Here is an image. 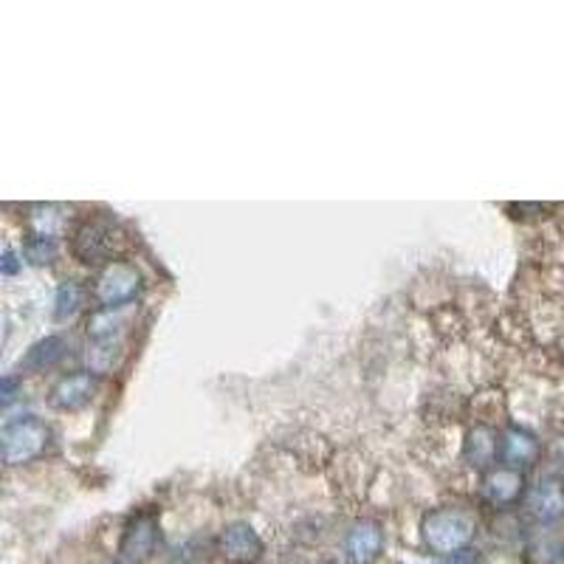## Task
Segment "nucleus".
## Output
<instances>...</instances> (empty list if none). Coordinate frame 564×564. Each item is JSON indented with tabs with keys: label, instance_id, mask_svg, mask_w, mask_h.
Here are the masks:
<instances>
[{
	"label": "nucleus",
	"instance_id": "obj_1",
	"mask_svg": "<svg viewBox=\"0 0 564 564\" xmlns=\"http://www.w3.org/2000/svg\"><path fill=\"white\" fill-rule=\"evenodd\" d=\"M477 522L475 517L463 508H435L423 517L421 536L423 545L430 547L435 556H457L466 551L475 539Z\"/></svg>",
	"mask_w": 564,
	"mask_h": 564
},
{
	"label": "nucleus",
	"instance_id": "obj_2",
	"mask_svg": "<svg viewBox=\"0 0 564 564\" xmlns=\"http://www.w3.org/2000/svg\"><path fill=\"white\" fill-rule=\"evenodd\" d=\"M3 441V463L9 466H23V463L37 460L48 446V426L37 417H14L0 432Z\"/></svg>",
	"mask_w": 564,
	"mask_h": 564
},
{
	"label": "nucleus",
	"instance_id": "obj_3",
	"mask_svg": "<svg viewBox=\"0 0 564 564\" xmlns=\"http://www.w3.org/2000/svg\"><path fill=\"white\" fill-rule=\"evenodd\" d=\"M122 231H119L113 220L94 218L85 220L77 229V235H74V254L88 265H110L116 263L113 257L116 251L122 249Z\"/></svg>",
	"mask_w": 564,
	"mask_h": 564
},
{
	"label": "nucleus",
	"instance_id": "obj_4",
	"mask_svg": "<svg viewBox=\"0 0 564 564\" xmlns=\"http://www.w3.org/2000/svg\"><path fill=\"white\" fill-rule=\"evenodd\" d=\"M141 291V271L133 263L116 260L105 265L94 285V296L102 308H124L139 296Z\"/></svg>",
	"mask_w": 564,
	"mask_h": 564
},
{
	"label": "nucleus",
	"instance_id": "obj_5",
	"mask_svg": "<svg viewBox=\"0 0 564 564\" xmlns=\"http://www.w3.org/2000/svg\"><path fill=\"white\" fill-rule=\"evenodd\" d=\"M220 556L229 564H251L263 556V539L257 536V531L246 522H235L226 528L218 539Z\"/></svg>",
	"mask_w": 564,
	"mask_h": 564
},
{
	"label": "nucleus",
	"instance_id": "obj_6",
	"mask_svg": "<svg viewBox=\"0 0 564 564\" xmlns=\"http://www.w3.org/2000/svg\"><path fill=\"white\" fill-rule=\"evenodd\" d=\"M155 539H159V520H155L153 513H141V517H135L130 522L128 531H124L119 551H122V556L130 564H139L153 553Z\"/></svg>",
	"mask_w": 564,
	"mask_h": 564
},
{
	"label": "nucleus",
	"instance_id": "obj_7",
	"mask_svg": "<svg viewBox=\"0 0 564 564\" xmlns=\"http://www.w3.org/2000/svg\"><path fill=\"white\" fill-rule=\"evenodd\" d=\"M522 491H525V480L517 468H494L482 480V497L494 508L513 506L522 497Z\"/></svg>",
	"mask_w": 564,
	"mask_h": 564
},
{
	"label": "nucleus",
	"instance_id": "obj_8",
	"mask_svg": "<svg viewBox=\"0 0 564 564\" xmlns=\"http://www.w3.org/2000/svg\"><path fill=\"white\" fill-rule=\"evenodd\" d=\"M384 547V533L376 522H359L347 531L345 553L352 564H372Z\"/></svg>",
	"mask_w": 564,
	"mask_h": 564
},
{
	"label": "nucleus",
	"instance_id": "obj_9",
	"mask_svg": "<svg viewBox=\"0 0 564 564\" xmlns=\"http://www.w3.org/2000/svg\"><path fill=\"white\" fill-rule=\"evenodd\" d=\"M528 511L542 522H553L564 517V488L556 480H542L528 491Z\"/></svg>",
	"mask_w": 564,
	"mask_h": 564
},
{
	"label": "nucleus",
	"instance_id": "obj_10",
	"mask_svg": "<svg viewBox=\"0 0 564 564\" xmlns=\"http://www.w3.org/2000/svg\"><path fill=\"white\" fill-rule=\"evenodd\" d=\"M94 376L90 372H74V376H65L57 384L52 387V404L57 410H79L90 401L94 395Z\"/></svg>",
	"mask_w": 564,
	"mask_h": 564
},
{
	"label": "nucleus",
	"instance_id": "obj_11",
	"mask_svg": "<svg viewBox=\"0 0 564 564\" xmlns=\"http://www.w3.org/2000/svg\"><path fill=\"white\" fill-rule=\"evenodd\" d=\"M500 455L508 463V468H522L531 466L539 455V443L531 432L525 430H508L500 441Z\"/></svg>",
	"mask_w": 564,
	"mask_h": 564
},
{
	"label": "nucleus",
	"instance_id": "obj_12",
	"mask_svg": "<svg viewBox=\"0 0 564 564\" xmlns=\"http://www.w3.org/2000/svg\"><path fill=\"white\" fill-rule=\"evenodd\" d=\"M130 319V305L124 308H99L97 314L88 316V336L94 341L105 339H119L122 327L128 325Z\"/></svg>",
	"mask_w": 564,
	"mask_h": 564
},
{
	"label": "nucleus",
	"instance_id": "obj_13",
	"mask_svg": "<svg viewBox=\"0 0 564 564\" xmlns=\"http://www.w3.org/2000/svg\"><path fill=\"white\" fill-rule=\"evenodd\" d=\"M494 457H497V435L491 426L477 423L466 437V460L477 468H486L488 463H494Z\"/></svg>",
	"mask_w": 564,
	"mask_h": 564
},
{
	"label": "nucleus",
	"instance_id": "obj_14",
	"mask_svg": "<svg viewBox=\"0 0 564 564\" xmlns=\"http://www.w3.org/2000/svg\"><path fill=\"white\" fill-rule=\"evenodd\" d=\"M63 352H65L63 336H45V339H40L37 345L26 352V359L20 361V370H32V372L45 370V367L57 365V361L63 359Z\"/></svg>",
	"mask_w": 564,
	"mask_h": 564
},
{
	"label": "nucleus",
	"instance_id": "obj_15",
	"mask_svg": "<svg viewBox=\"0 0 564 564\" xmlns=\"http://www.w3.org/2000/svg\"><path fill=\"white\" fill-rule=\"evenodd\" d=\"M29 229L32 235H40V238H54L57 240L59 231L65 229V215L59 206L52 204H40L29 212Z\"/></svg>",
	"mask_w": 564,
	"mask_h": 564
},
{
	"label": "nucleus",
	"instance_id": "obj_16",
	"mask_svg": "<svg viewBox=\"0 0 564 564\" xmlns=\"http://www.w3.org/2000/svg\"><path fill=\"white\" fill-rule=\"evenodd\" d=\"M83 300L85 289L79 282H63L57 289V294H54V316H57V319H68V316L77 314Z\"/></svg>",
	"mask_w": 564,
	"mask_h": 564
},
{
	"label": "nucleus",
	"instance_id": "obj_17",
	"mask_svg": "<svg viewBox=\"0 0 564 564\" xmlns=\"http://www.w3.org/2000/svg\"><path fill=\"white\" fill-rule=\"evenodd\" d=\"M122 352V341L119 339H105L94 341L88 347V365L94 372H110L116 365V356Z\"/></svg>",
	"mask_w": 564,
	"mask_h": 564
},
{
	"label": "nucleus",
	"instance_id": "obj_18",
	"mask_svg": "<svg viewBox=\"0 0 564 564\" xmlns=\"http://www.w3.org/2000/svg\"><path fill=\"white\" fill-rule=\"evenodd\" d=\"M23 257H26L29 263H34V265L52 263L54 257H57V240L32 235V238H29L26 243H23Z\"/></svg>",
	"mask_w": 564,
	"mask_h": 564
},
{
	"label": "nucleus",
	"instance_id": "obj_19",
	"mask_svg": "<svg viewBox=\"0 0 564 564\" xmlns=\"http://www.w3.org/2000/svg\"><path fill=\"white\" fill-rule=\"evenodd\" d=\"M0 271L7 276H14L20 271V263H18V254H14L12 249L3 251V260H0Z\"/></svg>",
	"mask_w": 564,
	"mask_h": 564
},
{
	"label": "nucleus",
	"instance_id": "obj_20",
	"mask_svg": "<svg viewBox=\"0 0 564 564\" xmlns=\"http://www.w3.org/2000/svg\"><path fill=\"white\" fill-rule=\"evenodd\" d=\"M475 562H477L475 553H471V551H463V553H457V556H449L443 564H475Z\"/></svg>",
	"mask_w": 564,
	"mask_h": 564
},
{
	"label": "nucleus",
	"instance_id": "obj_21",
	"mask_svg": "<svg viewBox=\"0 0 564 564\" xmlns=\"http://www.w3.org/2000/svg\"><path fill=\"white\" fill-rule=\"evenodd\" d=\"M12 398H14V379L12 376H7V379H3V404H9Z\"/></svg>",
	"mask_w": 564,
	"mask_h": 564
},
{
	"label": "nucleus",
	"instance_id": "obj_22",
	"mask_svg": "<svg viewBox=\"0 0 564 564\" xmlns=\"http://www.w3.org/2000/svg\"><path fill=\"white\" fill-rule=\"evenodd\" d=\"M327 564H334V562H327Z\"/></svg>",
	"mask_w": 564,
	"mask_h": 564
}]
</instances>
